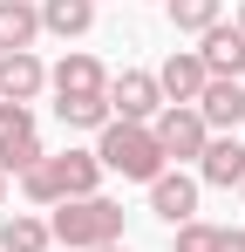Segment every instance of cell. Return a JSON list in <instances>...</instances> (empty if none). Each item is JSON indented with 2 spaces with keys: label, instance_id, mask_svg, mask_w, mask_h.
<instances>
[{
  "label": "cell",
  "instance_id": "12",
  "mask_svg": "<svg viewBox=\"0 0 245 252\" xmlns=\"http://www.w3.org/2000/svg\"><path fill=\"white\" fill-rule=\"evenodd\" d=\"M41 89H48V62H41L34 48H21V55H0V102H34Z\"/></svg>",
  "mask_w": 245,
  "mask_h": 252
},
{
  "label": "cell",
  "instance_id": "8",
  "mask_svg": "<svg viewBox=\"0 0 245 252\" xmlns=\"http://www.w3.org/2000/svg\"><path fill=\"white\" fill-rule=\"evenodd\" d=\"M204 82H211V68L198 62V48H170V55H163V68H157L163 102H177V109H198Z\"/></svg>",
  "mask_w": 245,
  "mask_h": 252
},
{
  "label": "cell",
  "instance_id": "18",
  "mask_svg": "<svg viewBox=\"0 0 245 252\" xmlns=\"http://www.w3.org/2000/svg\"><path fill=\"white\" fill-rule=\"evenodd\" d=\"M55 123L61 129H102L116 123V109H109V95H55Z\"/></svg>",
  "mask_w": 245,
  "mask_h": 252
},
{
  "label": "cell",
  "instance_id": "7",
  "mask_svg": "<svg viewBox=\"0 0 245 252\" xmlns=\"http://www.w3.org/2000/svg\"><path fill=\"white\" fill-rule=\"evenodd\" d=\"M198 170H163L157 184H150V218H163V225H170V232H177V225H191V218H198Z\"/></svg>",
  "mask_w": 245,
  "mask_h": 252
},
{
  "label": "cell",
  "instance_id": "15",
  "mask_svg": "<svg viewBox=\"0 0 245 252\" xmlns=\"http://www.w3.org/2000/svg\"><path fill=\"white\" fill-rule=\"evenodd\" d=\"M41 41V0H0V55H21Z\"/></svg>",
  "mask_w": 245,
  "mask_h": 252
},
{
  "label": "cell",
  "instance_id": "20",
  "mask_svg": "<svg viewBox=\"0 0 245 252\" xmlns=\"http://www.w3.org/2000/svg\"><path fill=\"white\" fill-rule=\"evenodd\" d=\"M95 252H129V246H122V239H116V246H95Z\"/></svg>",
  "mask_w": 245,
  "mask_h": 252
},
{
  "label": "cell",
  "instance_id": "6",
  "mask_svg": "<svg viewBox=\"0 0 245 252\" xmlns=\"http://www.w3.org/2000/svg\"><path fill=\"white\" fill-rule=\"evenodd\" d=\"M109 109H116L122 123H157V109H163L157 68H116L109 75Z\"/></svg>",
  "mask_w": 245,
  "mask_h": 252
},
{
  "label": "cell",
  "instance_id": "16",
  "mask_svg": "<svg viewBox=\"0 0 245 252\" xmlns=\"http://www.w3.org/2000/svg\"><path fill=\"white\" fill-rule=\"evenodd\" d=\"M89 28H95V0H41V34L82 41Z\"/></svg>",
  "mask_w": 245,
  "mask_h": 252
},
{
  "label": "cell",
  "instance_id": "9",
  "mask_svg": "<svg viewBox=\"0 0 245 252\" xmlns=\"http://www.w3.org/2000/svg\"><path fill=\"white\" fill-rule=\"evenodd\" d=\"M198 116L211 136H239L245 129V82H225V75H211L198 95Z\"/></svg>",
  "mask_w": 245,
  "mask_h": 252
},
{
  "label": "cell",
  "instance_id": "19",
  "mask_svg": "<svg viewBox=\"0 0 245 252\" xmlns=\"http://www.w3.org/2000/svg\"><path fill=\"white\" fill-rule=\"evenodd\" d=\"M163 14H170L177 34H211L225 21V0H163Z\"/></svg>",
  "mask_w": 245,
  "mask_h": 252
},
{
  "label": "cell",
  "instance_id": "23",
  "mask_svg": "<svg viewBox=\"0 0 245 252\" xmlns=\"http://www.w3.org/2000/svg\"><path fill=\"white\" fill-rule=\"evenodd\" d=\"M239 198H245V184H239Z\"/></svg>",
  "mask_w": 245,
  "mask_h": 252
},
{
  "label": "cell",
  "instance_id": "5",
  "mask_svg": "<svg viewBox=\"0 0 245 252\" xmlns=\"http://www.w3.org/2000/svg\"><path fill=\"white\" fill-rule=\"evenodd\" d=\"M150 129H157L163 157H170L177 170H184V164H198V157H204V143H211V129H204V116H198V109H177V102H163Z\"/></svg>",
  "mask_w": 245,
  "mask_h": 252
},
{
  "label": "cell",
  "instance_id": "1",
  "mask_svg": "<svg viewBox=\"0 0 245 252\" xmlns=\"http://www.w3.org/2000/svg\"><path fill=\"white\" fill-rule=\"evenodd\" d=\"M102 177H109L102 157L68 143V150H48V157L21 177V198H28L34 211H55V205H68V198H95V191H102Z\"/></svg>",
  "mask_w": 245,
  "mask_h": 252
},
{
  "label": "cell",
  "instance_id": "24",
  "mask_svg": "<svg viewBox=\"0 0 245 252\" xmlns=\"http://www.w3.org/2000/svg\"><path fill=\"white\" fill-rule=\"evenodd\" d=\"M239 136H245V129H239Z\"/></svg>",
  "mask_w": 245,
  "mask_h": 252
},
{
  "label": "cell",
  "instance_id": "4",
  "mask_svg": "<svg viewBox=\"0 0 245 252\" xmlns=\"http://www.w3.org/2000/svg\"><path fill=\"white\" fill-rule=\"evenodd\" d=\"M41 157H48V143H41L34 109H21V102H0V170H7V177H28Z\"/></svg>",
  "mask_w": 245,
  "mask_h": 252
},
{
  "label": "cell",
  "instance_id": "25",
  "mask_svg": "<svg viewBox=\"0 0 245 252\" xmlns=\"http://www.w3.org/2000/svg\"><path fill=\"white\" fill-rule=\"evenodd\" d=\"M55 252H61V246H55Z\"/></svg>",
  "mask_w": 245,
  "mask_h": 252
},
{
  "label": "cell",
  "instance_id": "2",
  "mask_svg": "<svg viewBox=\"0 0 245 252\" xmlns=\"http://www.w3.org/2000/svg\"><path fill=\"white\" fill-rule=\"evenodd\" d=\"M95 157H102V170H109V177L143 184V191L170 170V157H163V143H157V129H150V123H122V116L95 136Z\"/></svg>",
  "mask_w": 245,
  "mask_h": 252
},
{
  "label": "cell",
  "instance_id": "11",
  "mask_svg": "<svg viewBox=\"0 0 245 252\" xmlns=\"http://www.w3.org/2000/svg\"><path fill=\"white\" fill-rule=\"evenodd\" d=\"M198 62L225 82H245V28L239 21H218L211 34H198Z\"/></svg>",
  "mask_w": 245,
  "mask_h": 252
},
{
  "label": "cell",
  "instance_id": "3",
  "mask_svg": "<svg viewBox=\"0 0 245 252\" xmlns=\"http://www.w3.org/2000/svg\"><path fill=\"white\" fill-rule=\"evenodd\" d=\"M48 232H55V246L61 252H95V246H116L122 239V205L116 198H68V205L48 211Z\"/></svg>",
  "mask_w": 245,
  "mask_h": 252
},
{
  "label": "cell",
  "instance_id": "13",
  "mask_svg": "<svg viewBox=\"0 0 245 252\" xmlns=\"http://www.w3.org/2000/svg\"><path fill=\"white\" fill-rule=\"evenodd\" d=\"M198 184H218V191H239L245 184V136H211L198 157Z\"/></svg>",
  "mask_w": 245,
  "mask_h": 252
},
{
  "label": "cell",
  "instance_id": "17",
  "mask_svg": "<svg viewBox=\"0 0 245 252\" xmlns=\"http://www.w3.org/2000/svg\"><path fill=\"white\" fill-rule=\"evenodd\" d=\"M0 252H55V232L41 211H7L0 218Z\"/></svg>",
  "mask_w": 245,
  "mask_h": 252
},
{
  "label": "cell",
  "instance_id": "14",
  "mask_svg": "<svg viewBox=\"0 0 245 252\" xmlns=\"http://www.w3.org/2000/svg\"><path fill=\"white\" fill-rule=\"evenodd\" d=\"M170 252H245V225H211V218H191L170 232Z\"/></svg>",
  "mask_w": 245,
  "mask_h": 252
},
{
  "label": "cell",
  "instance_id": "22",
  "mask_svg": "<svg viewBox=\"0 0 245 252\" xmlns=\"http://www.w3.org/2000/svg\"><path fill=\"white\" fill-rule=\"evenodd\" d=\"M239 28H245V7H239Z\"/></svg>",
  "mask_w": 245,
  "mask_h": 252
},
{
  "label": "cell",
  "instance_id": "21",
  "mask_svg": "<svg viewBox=\"0 0 245 252\" xmlns=\"http://www.w3.org/2000/svg\"><path fill=\"white\" fill-rule=\"evenodd\" d=\"M0 205H7V170H0Z\"/></svg>",
  "mask_w": 245,
  "mask_h": 252
},
{
  "label": "cell",
  "instance_id": "10",
  "mask_svg": "<svg viewBox=\"0 0 245 252\" xmlns=\"http://www.w3.org/2000/svg\"><path fill=\"white\" fill-rule=\"evenodd\" d=\"M48 89H55V95H109V68H102L89 48H68V55L48 68Z\"/></svg>",
  "mask_w": 245,
  "mask_h": 252
}]
</instances>
